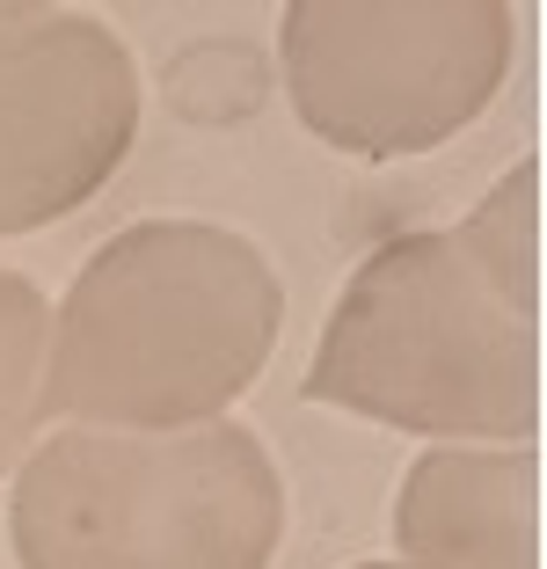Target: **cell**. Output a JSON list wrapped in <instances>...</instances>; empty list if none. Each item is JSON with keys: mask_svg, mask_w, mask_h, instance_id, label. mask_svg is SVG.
I'll return each instance as SVG.
<instances>
[{"mask_svg": "<svg viewBox=\"0 0 547 569\" xmlns=\"http://www.w3.org/2000/svg\"><path fill=\"white\" fill-rule=\"evenodd\" d=\"M307 395L424 438L533 446L540 431V161L467 227L395 234L344 284Z\"/></svg>", "mask_w": 547, "mask_h": 569, "instance_id": "obj_1", "label": "cell"}, {"mask_svg": "<svg viewBox=\"0 0 547 569\" xmlns=\"http://www.w3.org/2000/svg\"><path fill=\"white\" fill-rule=\"evenodd\" d=\"M285 284L249 234L139 219L81 263L51 321L44 409L88 431H198L270 366Z\"/></svg>", "mask_w": 547, "mask_h": 569, "instance_id": "obj_2", "label": "cell"}, {"mask_svg": "<svg viewBox=\"0 0 547 569\" xmlns=\"http://www.w3.org/2000/svg\"><path fill=\"white\" fill-rule=\"evenodd\" d=\"M285 482L241 423L59 431L8 497L22 569H270Z\"/></svg>", "mask_w": 547, "mask_h": 569, "instance_id": "obj_3", "label": "cell"}, {"mask_svg": "<svg viewBox=\"0 0 547 569\" xmlns=\"http://www.w3.org/2000/svg\"><path fill=\"white\" fill-rule=\"evenodd\" d=\"M299 124L358 161L446 147L511 73L504 0H292L278 22Z\"/></svg>", "mask_w": 547, "mask_h": 569, "instance_id": "obj_4", "label": "cell"}, {"mask_svg": "<svg viewBox=\"0 0 547 569\" xmlns=\"http://www.w3.org/2000/svg\"><path fill=\"white\" fill-rule=\"evenodd\" d=\"M139 139V67L81 8L0 22V234L81 212Z\"/></svg>", "mask_w": 547, "mask_h": 569, "instance_id": "obj_5", "label": "cell"}, {"mask_svg": "<svg viewBox=\"0 0 547 569\" xmlns=\"http://www.w3.org/2000/svg\"><path fill=\"white\" fill-rule=\"evenodd\" d=\"M401 569H540V460L533 446H438L395 497Z\"/></svg>", "mask_w": 547, "mask_h": 569, "instance_id": "obj_6", "label": "cell"}, {"mask_svg": "<svg viewBox=\"0 0 547 569\" xmlns=\"http://www.w3.org/2000/svg\"><path fill=\"white\" fill-rule=\"evenodd\" d=\"M51 380V307L22 270H0V475L30 452Z\"/></svg>", "mask_w": 547, "mask_h": 569, "instance_id": "obj_7", "label": "cell"}, {"mask_svg": "<svg viewBox=\"0 0 547 569\" xmlns=\"http://www.w3.org/2000/svg\"><path fill=\"white\" fill-rule=\"evenodd\" d=\"M358 569H401V562H358Z\"/></svg>", "mask_w": 547, "mask_h": 569, "instance_id": "obj_8", "label": "cell"}]
</instances>
